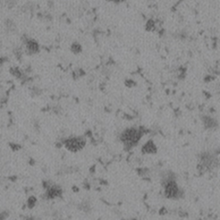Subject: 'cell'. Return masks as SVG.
I'll list each match as a JSON object with an SVG mask.
<instances>
[{
    "instance_id": "6da1fadb",
    "label": "cell",
    "mask_w": 220,
    "mask_h": 220,
    "mask_svg": "<svg viewBox=\"0 0 220 220\" xmlns=\"http://www.w3.org/2000/svg\"><path fill=\"white\" fill-rule=\"evenodd\" d=\"M164 194L168 199H176L181 198L182 192L175 181L173 174H166L162 179Z\"/></svg>"
},
{
    "instance_id": "7a4b0ae2",
    "label": "cell",
    "mask_w": 220,
    "mask_h": 220,
    "mask_svg": "<svg viewBox=\"0 0 220 220\" xmlns=\"http://www.w3.org/2000/svg\"><path fill=\"white\" fill-rule=\"evenodd\" d=\"M142 136V132L141 129L136 128H129L125 129L121 133L120 140L123 142L124 147L130 149L134 147Z\"/></svg>"
},
{
    "instance_id": "3957f363",
    "label": "cell",
    "mask_w": 220,
    "mask_h": 220,
    "mask_svg": "<svg viewBox=\"0 0 220 220\" xmlns=\"http://www.w3.org/2000/svg\"><path fill=\"white\" fill-rule=\"evenodd\" d=\"M86 139L83 137H71L66 138L63 142V146L65 149L71 152H78L85 146Z\"/></svg>"
},
{
    "instance_id": "277c9868",
    "label": "cell",
    "mask_w": 220,
    "mask_h": 220,
    "mask_svg": "<svg viewBox=\"0 0 220 220\" xmlns=\"http://www.w3.org/2000/svg\"><path fill=\"white\" fill-rule=\"evenodd\" d=\"M22 43L25 47V52L28 55H36L40 51V46L38 42L34 39L24 36L22 38Z\"/></svg>"
},
{
    "instance_id": "5b68a950",
    "label": "cell",
    "mask_w": 220,
    "mask_h": 220,
    "mask_svg": "<svg viewBox=\"0 0 220 220\" xmlns=\"http://www.w3.org/2000/svg\"><path fill=\"white\" fill-rule=\"evenodd\" d=\"M217 166V159L215 156L210 153L203 154L200 158V166L205 170H211Z\"/></svg>"
},
{
    "instance_id": "8992f818",
    "label": "cell",
    "mask_w": 220,
    "mask_h": 220,
    "mask_svg": "<svg viewBox=\"0 0 220 220\" xmlns=\"http://www.w3.org/2000/svg\"><path fill=\"white\" fill-rule=\"evenodd\" d=\"M46 191L45 193V197L47 199H55L60 198L62 195V190L60 186L55 185H46Z\"/></svg>"
},
{
    "instance_id": "52a82bcc",
    "label": "cell",
    "mask_w": 220,
    "mask_h": 220,
    "mask_svg": "<svg viewBox=\"0 0 220 220\" xmlns=\"http://www.w3.org/2000/svg\"><path fill=\"white\" fill-rule=\"evenodd\" d=\"M203 123L204 126L207 129H211L213 130L214 128H216L218 127V122L216 121L215 118H213L210 116H204L203 117Z\"/></svg>"
},
{
    "instance_id": "ba28073f",
    "label": "cell",
    "mask_w": 220,
    "mask_h": 220,
    "mask_svg": "<svg viewBox=\"0 0 220 220\" xmlns=\"http://www.w3.org/2000/svg\"><path fill=\"white\" fill-rule=\"evenodd\" d=\"M9 72H10V74L13 77L15 78L18 79V80H27V75H26V73L24 71L21 70L20 68L18 67H11L10 70H9Z\"/></svg>"
},
{
    "instance_id": "9c48e42d",
    "label": "cell",
    "mask_w": 220,
    "mask_h": 220,
    "mask_svg": "<svg viewBox=\"0 0 220 220\" xmlns=\"http://www.w3.org/2000/svg\"><path fill=\"white\" fill-rule=\"evenodd\" d=\"M156 152V147L152 141H149L142 147V152L145 154H154Z\"/></svg>"
},
{
    "instance_id": "30bf717a",
    "label": "cell",
    "mask_w": 220,
    "mask_h": 220,
    "mask_svg": "<svg viewBox=\"0 0 220 220\" xmlns=\"http://www.w3.org/2000/svg\"><path fill=\"white\" fill-rule=\"evenodd\" d=\"M4 28L7 32H15L17 31V25L13 20L7 18L4 22Z\"/></svg>"
},
{
    "instance_id": "8fae6325",
    "label": "cell",
    "mask_w": 220,
    "mask_h": 220,
    "mask_svg": "<svg viewBox=\"0 0 220 220\" xmlns=\"http://www.w3.org/2000/svg\"><path fill=\"white\" fill-rule=\"evenodd\" d=\"M82 46L80 45V43L79 42H74L72 43V45L71 46V51L72 53L74 54H80L82 52Z\"/></svg>"
},
{
    "instance_id": "7c38bea8",
    "label": "cell",
    "mask_w": 220,
    "mask_h": 220,
    "mask_svg": "<svg viewBox=\"0 0 220 220\" xmlns=\"http://www.w3.org/2000/svg\"><path fill=\"white\" fill-rule=\"evenodd\" d=\"M13 54H14L15 57L18 59V60H21L22 55H23V50L22 47H17L13 50Z\"/></svg>"
},
{
    "instance_id": "4fadbf2b",
    "label": "cell",
    "mask_w": 220,
    "mask_h": 220,
    "mask_svg": "<svg viewBox=\"0 0 220 220\" xmlns=\"http://www.w3.org/2000/svg\"><path fill=\"white\" fill-rule=\"evenodd\" d=\"M36 199L34 196H31V197L28 199L27 204H28V208H30V209L34 208V206L36 205Z\"/></svg>"
},
{
    "instance_id": "5bb4252c",
    "label": "cell",
    "mask_w": 220,
    "mask_h": 220,
    "mask_svg": "<svg viewBox=\"0 0 220 220\" xmlns=\"http://www.w3.org/2000/svg\"><path fill=\"white\" fill-rule=\"evenodd\" d=\"M35 8V6L32 3H28V4H26L23 7H22V10L24 12H32Z\"/></svg>"
},
{
    "instance_id": "9a60e30c",
    "label": "cell",
    "mask_w": 220,
    "mask_h": 220,
    "mask_svg": "<svg viewBox=\"0 0 220 220\" xmlns=\"http://www.w3.org/2000/svg\"><path fill=\"white\" fill-rule=\"evenodd\" d=\"M5 5L8 8H13L17 5L16 0H5Z\"/></svg>"
},
{
    "instance_id": "2e32d148",
    "label": "cell",
    "mask_w": 220,
    "mask_h": 220,
    "mask_svg": "<svg viewBox=\"0 0 220 220\" xmlns=\"http://www.w3.org/2000/svg\"><path fill=\"white\" fill-rule=\"evenodd\" d=\"M31 93H32L33 95L38 96L42 94V89H40L39 87H36V86H34L31 89Z\"/></svg>"
},
{
    "instance_id": "e0dca14e",
    "label": "cell",
    "mask_w": 220,
    "mask_h": 220,
    "mask_svg": "<svg viewBox=\"0 0 220 220\" xmlns=\"http://www.w3.org/2000/svg\"><path fill=\"white\" fill-rule=\"evenodd\" d=\"M6 218H7V213L6 212H3V213L0 212V220H4Z\"/></svg>"
},
{
    "instance_id": "ac0fdd59",
    "label": "cell",
    "mask_w": 220,
    "mask_h": 220,
    "mask_svg": "<svg viewBox=\"0 0 220 220\" xmlns=\"http://www.w3.org/2000/svg\"><path fill=\"white\" fill-rule=\"evenodd\" d=\"M109 2H113V3H115V4H120L123 2V0H107Z\"/></svg>"
}]
</instances>
